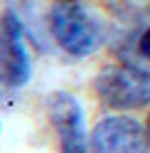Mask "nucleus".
<instances>
[{
  "instance_id": "7ed1b4c3",
  "label": "nucleus",
  "mask_w": 150,
  "mask_h": 153,
  "mask_svg": "<svg viewBox=\"0 0 150 153\" xmlns=\"http://www.w3.org/2000/svg\"><path fill=\"white\" fill-rule=\"evenodd\" d=\"M32 76L30 52L25 47L22 22L12 10L0 17V84L7 89H20Z\"/></svg>"
},
{
  "instance_id": "0eeeda50",
  "label": "nucleus",
  "mask_w": 150,
  "mask_h": 153,
  "mask_svg": "<svg viewBox=\"0 0 150 153\" xmlns=\"http://www.w3.org/2000/svg\"><path fill=\"white\" fill-rule=\"evenodd\" d=\"M145 133H148V143H150V114H148V121H145Z\"/></svg>"
},
{
  "instance_id": "20e7f679",
  "label": "nucleus",
  "mask_w": 150,
  "mask_h": 153,
  "mask_svg": "<svg viewBox=\"0 0 150 153\" xmlns=\"http://www.w3.org/2000/svg\"><path fill=\"white\" fill-rule=\"evenodd\" d=\"M89 146L93 153H150L145 126L128 114H113L91 128Z\"/></svg>"
},
{
  "instance_id": "f03ea898",
  "label": "nucleus",
  "mask_w": 150,
  "mask_h": 153,
  "mask_svg": "<svg viewBox=\"0 0 150 153\" xmlns=\"http://www.w3.org/2000/svg\"><path fill=\"white\" fill-rule=\"evenodd\" d=\"M99 99L113 111H133L150 104V69L130 62L108 64L93 82Z\"/></svg>"
},
{
  "instance_id": "423d86ee",
  "label": "nucleus",
  "mask_w": 150,
  "mask_h": 153,
  "mask_svg": "<svg viewBox=\"0 0 150 153\" xmlns=\"http://www.w3.org/2000/svg\"><path fill=\"white\" fill-rule=\"evenodd\" d=\"M135 54L140 59L150 62V25L140 30V35L135 37Z\"/></svg>"
},
{
  "instance_id": "39448f33",
  "label": "nucleus",
  "mask_w": 150,
  "mask_h": 153,
  "mask_svg": "<svg viewBox=\"0 0 150 153\" xmlns=\"http://www.w3.org/2000/svg\"><path fill=\"white\" fill-rule=\"evenodd\" d=\"M47 106H49V119L57 128L62 153H89L84 109L79 99L69 91H54Z\"/></svg>"
},
{
  "instance_id": "f257e3e1",
  "label": "nucleus",
  "mask_w": 150,
  "mask_h": 153,
  "mask_svg": "<svg viewBox=\"0 0 150 153\" xmlns=\"http://www.w3.org/2000/svg\"><path fill=\"white\" fill-rule=\"evenodd\" d=\"M47 25L54 42L71 57H91L106 42V27L81 0H57Z\"/></svg>"
}]
</instances>
